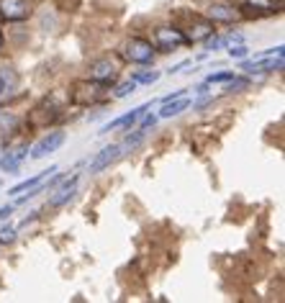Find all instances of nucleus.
<instances>
[{
  "mask_svg": "<svg viewBox=\"0 0 285 303\" xmlns=\"http://www.w3.org/2000/svg\"><path fill=\"white\" fill-rule=\"evenodd\" d=\"M11 216H13V206H3V208H0V221L11 219Z\"/></svg>",
  "mask_w": 285,
  "mask_h": 303,
  "instance_id": "nucleus-26",
  "label": "nucleus"
},
{
  "mask_svg": "<svg viewBox=\"0 0 285 303\" xmlns=\"http://www.w3.org/2000/svg\"><path fill=\"white\" fill-rule=\"evenodd\" d=\"M208 88H211V85H208V82H203V85H198V88H195V93H198V95H206V93H208Z\"/></svg>",
  "mask_w": 285,
  "mask_h": 303,
  "instance_id": "nucleus-27",
  "label": "nucleus"
},
{
  "mask_svg": "<svg viewBox=\"0 0 285 303\" xmlns=\"http://www.w3.org/2000/svg\"><path fill=\"white\" fill-rule=\"evenodd\" d=\"M180 31H183V36H185L188 44H198V41H206V39H211L216 34V24H213V21H208V18L193 16L190 29H180Z\"/></svg>",
  "mask_w": 285,
  "mask_h": 303,
  "instance_id": "nucleus-3",
  "label": "nucleus"
},
{
  "mask_svg": "<svg viewBox=\"0 0 285 303\" xmlns=\"http://www.w3.org/2000/svg\"><path fill=\"white\" fill-rule=\"evenodd\" d=\"M18 88V75L11 67H0V95H6Z\"/></svg>",
  "mask_w": 285,
  "mask_h": 303,
  "instance_id": "nucleus-15",
  "label": "nucleus"
},
{
  "mask_svg": "<svg viewBox=\"0 0 285 303\" xmlns=\"http://www.w3.org/2000/svg\"><path fill=\"white\" fill-rule=\"evenodd\" d=\"M34 13L31 0H0V18L6 21H26Z\"/></svg>",
  "mask_w": 285,
  "mask_h": 303,
  "instance_id": "nucleus-4",
  "label": "nucleus"
},
{
  "mask_svg": "<svg viewBox=\"0 0 285 303\" xmlns=\"http://www.w3.org/2000/svg\"><path fill=\"white\" fill-rule=\"evenodd\" d=\"M54 170H59V167H57V165H52L49 170H41V172H36V175H31L29 180H24V183L13 185V188L8 190V196H18V193H26V190H31V188H34V185H39V183H41L44 178H49Z\"/></svg>",
  "mask_w": 285,
  "mask_h": 303,
  "instance_id": "nucleus-13",
  "label": "nucleus"
},
{
  "mask_svg": "<svg viewBox=\"0 0 285 303\" xmlns=\"http://www.w3.org/2000/svg\"><path fill=\"white\" fill-rule=\"evenodd\" d=\"M149 105L152 103H144V105H139V108H134V111H128L126 116H121V118H116V121H111L108 126H103V131L100 134H108V131H116V128H128L131 131V126H134L147 111H149Z\"/></svg>",
  "mask_w": 285,
  "mask_h": 303,
  "instance_id": "nucleus-8",
  "label": "nucleus"
},
{
  "mask_svg": "<svg viewBox=\"0 0 285 303\" xmlns=\"http://www.w3.org/2000/svg\"><path fill=\"white\" fill-rule=\"evenodd\" d=\"M231 77H234V72H231V70H226V72H216V75H208V77H206V82H208V85H216V82H229Z\"/></svg>",
  "mask_w": 285,
  "mask_h": 303,
  "instance_id": "nucleus-22",
  "label": "nucleus"
},
{
  "mask_svg": "<svg viewBox=\"0 0 285 303\" xmlns=\"http://www.w3.org/2000/svg\"><path fill=\"white\" fill-rule=\"evenodd\" d=\"M18 128V116L11 111H0V134H13Z\"/></svg>",
  "mask_w": 285,
  "mask_h": 303,
  "instance_id": "nucleus-16",
  "label": "nucleus"
},
{
  "mask_svg": "<svg viewBox=\"0 0 285 303\" xmlns=\"http://www.w3.org/2000/svg\"><path fill=\"white\" fill-rule=\"evenodd\" d=\"M247 54H249V49L244 47V41H242V44H231L229 47V57L231 59H244Z\"/></svg>",
  "mask_w": 285,
  "mask_h": 303,
  "instance_id": "nucleus-21",
  "label": "nucleus"
},
{
  "mask_svg": "<svg viewBox=\"0 0 285 303\" xmlns=\"http://www.w3.org/2000/svg\"><path fill=\"white\" fill-rule=\"evenodd\" d=\"M126 59L131 64H152V59H155V47H152V41L147 39H128L126 44Z\"/></svg>",
  "mask_w": 285,
  "mask_h": 303,
  "instance_id": "nucleus-1",
  "label": "nucleus"
},
{
  "mask_svg": "<svg viewBox=\"0 0 285 303\" xmlns=\"http://www.w3.org/2000/svg\"><path fill=\"white\" fill-rule=\"evenodd\" d=\"M26 155H29V146H26V144H24V146H18V149L6 152V155L0 157V170L8 172V175H16V172L21 170V165H24Z\"/></svg>",
  "mask_w": 285,
  "mask_h": 303,
  "instance_id": "nucleus-9",
  "label": "nucleus"
},
{
  "mask_svg": "<svg viewBox=\"0 0 285 303\" xmlns=\"http://www.w3.org/2000/svg\"><path fill=\"white\" fill-rule=\"evenodd\" d=\"M206 18L213 21V24H231V21L242 18V11L234 8V6H211L208 13H206Z\"/></svg>",
  "mask_w": 285,
  "mask_h": 303,
  "instance_id": "nucleus-12",
  "label": "nucleus"
},
{
  "mask_svg": "<svg viewBox=\"0 0 285 303\" xmlns=\"http://www.w3.org/2000/svg\"><path fill=\"white\" fill-rule=\"evenodd\" d=\"M11 242H16V229L3 226L0 229V244H11Z\"/></svg>",
  "mask_w": 285,
  "mask_h": 303,
  "instance_id": "nucleus-24",
  "label": "nucleus"
},
{
  "mask_svg": "<svg viewBox=\"0 0 285 303\" xmlns=\"http://www.w3.org/2000/svg\"><path fill=\"white\" fill-rule=\"evenodd\" d=\"M183 44H188V41H185V36H183L180 29H175V26H160L155 31V49H160V52H172V49H178Z\"/></svg>",
  "mask_w": 285,
  "mask_h": 303,
  "instance_id": "nucleus-2",
  "label": "nucleus"
},
{
  "mask_svg": "<svg viewBox=\"0 0 285 303\" xmlns=\"http://www.w3.org/2000/svg\"><path fill=\"white\" fill-rule=\"evenodd\" d=\"M0 49H3V34H0Z\"/></svg>",
  "mask_w": 285,
  "mask_h": 303,
  "instance_id": "nucleus-29",
  "label": "nucleus"
},
{
  "mask_svg": "<svg viewBox=\"0 0 285 303\" xmlns=\"http://www.w3.org/2000/svg\"><path fill=\"white\" fill-rule=\"evenodd\" d=\"M136 90V82L134 80H128V82H121L118 88H116V98H126L128 93H134Z\"/></svg>",
  "mask_w": 285,
  "mask_h": 303,
  "instance_id": "nucleus-23",
  "label": "nucleus"
},
{
  "mask_svg": "<svg viewBox=\"0 0 285 303\" xmlns=\"http://www.w3.org/2000/svg\"><path fill=\"white\" fill-rule=\"evenodd\" d=\"M116 77H118V70H116V64L111 59H100V62H95L93 67H90V80L93 82L111 85Z\"/></svg>",
  "mask_w": 285,
  "mask_h": 303,
  "instance_id": "nucleus-10",
  "label": "nucleus"
},
{
  "mask_svg": "<svg viewBox=\"0 0 285 303\" xmlns=\"http://www.w3.org/2000/svg\"><path fill=\"white\" fill-rule=\"evenodd\" d=\"M249 88V80L247 77H231L229 82H226V93H239V90H247Z\"/></svg>",
  "mask_w": 285,
  "mask_h": 303,
  "instance_id": "nucleus-19",
  "label": "nucleus"
},
{
  "mask_svg": "<svg viewBox=\"0 0 285 303\" xmlns=\"http://www.w3.org/2000/svg\"><path fill=\"white\" fill-rule=\"evenodd\" d=\"M141 139H144V131L139 128V131H134V134H128V136H126V141L121 144V149H136V146L141 144Z\"/></svg>",
  "mask_w": 285,
  "mask_h": 303,
  "instance_id": "nucleus-20",
  "label": "nucleus"
},
{
  "mask_svg": "<svg viewBox=\"0 0 285 303\" xmlns=\"http://www.w3.org/2000/svg\"><path fill=\"white\" fill-rule=\"evenodd\" d=\"M190 105H193V100H190L188 95H183V98H175V100H167V103H162L160 118H172V116L183 113L185 108H190Z\"/></svg>",
  "mask_w": 285,
  "mask_h": 303,
  "instance_id": "nucleus-14",
  "label": "nucleus"
},
{
  "mask_svg": "<svg viewBox=\"0 0 285 303\" xmlns=\"http://www.w3.org/2000/svg\"><path fill=\"white\" fill-rule=\"evenodd\" d=\"M242 18H265V16H270V13H275L272 8H265V11H259V6H252V3H244L242 8Z\"/></svg>",
  "mask_w": 285,
  "mask_h": 303,
  "instance_id": "nucleus-18",
  "label": "nucleus"
},
{
  "mask_svg": "<svg viewBox=\"0 0 285 303\" xmlns=\"http://www.w3.org/2000/svg\"><path fill=\"white\" fill-rule=\"evenodd\" d=\"M77 183H80V175H72L67 183H62V185L54 190V196L49 198V206L59 208V206H64L67 201H72V196L77 193Z\"/></svg>",
  "mask_w": 285,
  "mask_h": 303,
  "instance_id": "nucleus-11",
  "label": "nucleus"
},
{
  "mask_svg": "<svg viewBox=\"0 0 285 303\" xmlns=\"http://www.w3.org/2000/svg\"><path fill=\"white\" fill-rule=\"evenodd\" d=\"M285 67V59L282 54H272V57H265V59H252V62H242L239 70H244L249 75H262V72H280Z\"/></svg>",
  "mask_w": 285,
  "mask_h": 303,
  "instance_id": "nucleus-5",
  "label": "nucleus"
},
{
  "mask_svg": "<svg viewBox=\"0 0 285 303\" xmlns=\"http://www.w3.org/2000/svg\"><path fill=\"white\" fill-rule=\"evenodd\" d=\"M275 8H277V11L282 8V0H277V3H275Z\"/></svg>",
  "mask_w": 285,
  "mask_h": 303,
  "instance_id": "nucleus-28",
  "label": "nucleus"
},
{
  "mask_svg": "<svg viewBox=\"0 0 285 303\" xmlns=\"http://www.w3.org/2000/svg\"><path fill=\"white\" fill-rule=\"evenodd\" d=\"M118 157H121V144L105 146V149H100L98 155L93 157V162H90V167H87V172H103L105 167H111Z\"/></svg>",
  "mask_w": 285,
  "mask_h": 303,
  "instance_id": "nucleus-7",
  "label": "nucleus"
},
{
  "mask_svg": "<svg viewBox=\"0 0 285 303\" xmlns=\"http://www.w3.org/2000/svg\"><path fill=\"white\" fill-rule=\"evenodd\" d=\"M131 80H134L136 85H152L160 80V72L157 70H136L134 75H131Z\"/></svg>",
  "mask_w": 285,
  "mask_h": 303,
  "instance_id": "nucleus-17",
  "label": "nucleus"
},
{
  "mask_svg": "<svg viewBox=\"0 0 285 303\" xmlns=\"http://www.w3.org/2000/svg\"><path fill=\"white\" fill-rule=\"evenodd\" d=\"M141 118H144V121H141V131H147L149 126H155V123H157V116H147V113H144Z\"/></svg>",
  "mask_w": 285,
  "mask_h": 303,
  "instance_id": "nucleus-25",
  "label": "nucleus"
},
{
  "mask_svg": "<svg viewBox=\"0 0 285 303\" xmlns=\"http://www.w3.org/2000/svg\"><path fill=\"white\" fill-rule=\"evenodd\" d=\"M64 131H49L47 136H44L36 146H34V152H31V160H44L47 155H52V152H57L62 144H64Z\"/></svg>",
  "mask_w": 285,
  "mask_h": 303,
  "instance_id": "nucleus-6",
  "label": "nucleus"
}]
</instances>
